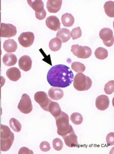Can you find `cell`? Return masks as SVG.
Wrapping results in <instances>:
<instances>
[{"instance_id": "4dcf8cb0", "label": "cell", "mask_w": 114, "mask_h": 154, "mask_svg": "<svg viewBox=\"0 0 114 154\" xmlns=\"http://www.w3.org/2000/svg\"><path fill=\"white\" fill-rule=\"evenodd\" d=\"M63 142L60 138H56L53 140V146L55 150L60 151L63 148Z\"/></svg>"}, {"instance_id": "1f68e13d", "label": "cell", "mask_w": 114, "mask_h": 154, "mask_svg": "<svg viewBox=\"0 0 114 154\" xmlns=\"http://www.w3.org/2000/svg\"><path fill=\"white\" fill-rule=\"evenodd\" d=\"M81 35H82V31L80 27L75 28L72 31V32H70V36H72L73 40L79 38L81 37Z\"/></svg>"}, {"instance_id": "6da1fadb", "label": "cell", "mask_w": 114, "mask_h": 154, "mask_svg": "<svg viewBox=\"0 0 114 154\" xmlns=\"http://www.w3.org/2000/svg\"><path fill=\"white\" fill-rule=\"evenodd\" d=\"M74 73L70 68L64 65H57L51 68L47 75V80L52 87L66 88L72 84Z\"/></svg>"}, {"instance_id": "5bb4252c", "label": "cell", "mask_w": 114, "mask_h": 154, "mask_svg": "<svg viewBox=\"0 0 114 154\" xmlns=\"http://www.w3.org/2000/svg\"><path fill=\"white\" fill-rule=\"evenodd\" d=\"M62 2V0H48L46 3V8L49 12L56 13L60 10Z\"/></svg>"}, {"instance_id": "7a4b0ae2", "label": "cell", "mask_w": 114, "mask_h": 154, "mask_svg": "<svg viewBox=\"0 0 114 154\" xmlns=\"http://www.w3.org/2000/svg\"><path fill=\"white\" fill-rule=\"evenodd\" d=\"M57 134L63 136L65 135L73 130L72 126L69 124V118L68 115L62 112L60 115L55 118Z\"/></svg>"}, {"instance_id": "7c38bea8", "label": "cell", "mask_w": 114, "mask_h": 154, "mask_svg": "<svg viewBox=\"0 0 114 154\" xmlns=\"http://www.w3.org/2000/svg\"><path fill=\"white\" fill-rule=\"evenodd\" d=\"M45 24L46 26L52 31H57L60 29V23L59 18L56 16H50L46 18Z\"/></svg>"}, {"instance_id": "5b68a950", "label": "cell", "mask_w": 114, "mask_h": 154, "mask_svg": "<svg viewBox=\"0 0 114 154\" xmlns=\"http://www.w3.org/2000/svg\"><path fill=\"white\" fill-rule=\"evenodd\" d=\"M18 109L22 113L24 114L30 113L32 111V102L30 97L25 93L22 97L20 102L18 105Z\"/></svg>"}, {"instance_id": "277c9868", "label": "cell", "mask_w": 114, "mask_h": 154, "mask_svg": "<svg viewBox=\"0 0 114 154\" xmlns=\"http://www.w3.org/2000/svg\"><path fill=\"white\" fill-rule=\"evenodd\" d=\"M71 51L78 58L86 59L92 55V50L89 47L82 46L78 44L72 45Z\"/></svg>"}, {"instance_id": "603a6c76", "label": "cell", "mask_w": 114, "mask_h": 154, "mask_svg": "<svg viewBox=\"0 0 114 154\" xmlns=\"http://www.w3.org/2000/svg\"><path fill=\"white\" fill-rule=\"evenodd\" d=\"M62 23L65 27L72 26L75 23V18L72 14L70 13H65L63 15L61 18Z\"/></svg>"}, {"instance_id": "7402d4cb", "label": "cell", "mask_w": 114, "mask_h": 154, "mask_svg": "<svg viewBox=\"0 0 114 154\" xmlns=\"http://www.w3.org/2000/svg\"><path fill=\"white\" fill-rule=\"evenodd\" d=\"M27 2L35 12H40L44 10V3L41 0H28Z\"/></svg>"}, {"instance_id": "8992f818", "label": "cell", "mask_w": 114, "mask_h": 154, "mask_svg": "<svg viewBox=\"0 0 114 154\" xmlns=\"http://www.w3.org/2000/svg\"><path fill=\"white\" fill-rule=\"evenodd\" d=\"M34 99L42 109L48 112V106L52 101L48 98V95L45 92H37L34 94Z\"/></svg>"}, {"instance_id": "ffe728a7", "label": "cell", "mask_w": 114, "mask_h": 154, "mask_svg": "<svg viewBox=\"0 0 114 154\" xmlns=\"http://www.w3.org/2000/svg\"><path fill=\"white\" fill-rule=\"evenodd\" d=\"M3 48L7 53H14L17 49V44L14 39H7L4 42Z\"/></svg>"}, {"instance_id": "9a60e30c", "label": "cell", "mask_w": 114, "mask_h": 154, "mask_svg": "<svg viewBox=\"0 0 114 154\" xmlns=\"http://www.w3.org/2000/svg\"><path fill=\"white\" fill-rule=\"evenodd\" d=\"M48 94L51 99L58 101L62 99L64 97V92L60 88L53 87L49 89Z\"/></svg>"}, {"instance_id": "f1b7e54d", "label": "cell", "mask_w": 114, "mask_h": 154, "mask_svg": "<svg viewBox=\"0 0 114 154\" xmlns=\"http://www.w3.org/2000/svg\"><path fill=\"white\" fill-rule=\"evenodd\" d=\"M70 120L72 123L75 125H80L83 122L82 115L79 113H73L70 116Z\"/></svg>"}, {"instance_id": "4fadbf2b", "label": "cell", "mask_w": 114, "mask_h": 154, "mask_svg": "<svg viewBox=\"0 0 114 154\" xmlns=\"http://www.w3.org/2000/svg\"><path fill=\"white\" fill-rule=\"evenodd\" d=\"M32 60L29 56L24 55L22 57H20L19 60L18 65L20 69L22 70L23 71H29L31 69L32 67Z\"/></svg>"}, {"instance_id": "d6a6232c", "label": "cell", "mask_w": 114, "mask_h": 154, "mask_svg": "<svg viewBox=\"0 0 114 154\" xmlns=\"http://www.w3.org/2000/svg\"><path fill=\"white\" fill-rule=\"evenodd\" d=\"M40 149L43 152H47L51 149L50 144L46 141L42 142L40 145Z\"/></svg>"}, {"instance_id": "d4e9b609", "label": "cell", "mask_w": 114, "mask_h": 154, "mask_svg": "<svg viewBox=\"0 0 114 154\" xmlns=\"http://www.w3.org/2000/svg\"><path fill=\"white\" fill-rule=\"evenodd\" d=\"M94 55L97 59L104 60L108 57V51L103 47H98L95 51Z\"/></svg>"}, {"instance_id": "30bf717a", "label": "cell", "mask_w": 114, "mask_h": 154, "mask_svg": "<svg viewBox=\"0 0 114 154\" xmlns=\"http://www.w3.org/2000/svg\"><path fill=\"white\" fill-rule=\"evenodd\" d=\"M65 143L69 147H75L78 145V137L74 132V130L69 132L68 134L63 136Z\"/></svg>"}, {"instance_id": "4316f807", "label": "cell", "mask_w": 114, "mask_h": 154, "mask_svg": "<svg viewBox=\"0 0 114 154\" xmlns=\"http://www.w3.org/2000/svg\"><path fill=\"white\" fill-rule=\"evenodd\" d=\"M10 125L14 132H19L22 130V125L19 121L15 118H12L10 120Z\"/></svg>"}, {"instance_id": "ac0fdd59", "label": "cell", "mask_w": 114, "mask_h": 154, "mask_svg": "<svg viewBox=\"0 0 114 154\" xmlns=\"http://www.w3.org/2000/svg\"><path fill=\"white\" fill-rule=\"evenodd\" d=\"M17 58L16 55L12 53H7L3 57V63L5 66L7 67L13 66L16 65Z\"/></svg>"}, {"instance_id": "e575fe53", "label": "cell", "mask_w": 114, "mask_h": 154, "mask_svg": "<svg viewBox=\"0 0 114 154\" xmlns=\"http://www.w3.org/2000/svg\"><path fill=\"white\" fill-rule=\"evenodd\" d=\"M35 15L38 20H44V18H45L46 17V11L44 9L43 10L40 12H35Z\"/></svg>"}, {"instance_id": "52a82bcc", "label": "cell", "mask_w": 114, "mask_h": 154, "mask_svg": "<svg viewBox=\"0 0 114 154\" xmlns=\"http://www.w3.org/2000/svg\"><path fill=\"white\" fill-rule=\"evenodd\" d=\"M99 36L106 46L110 47L114 45V34L111 29L109 28L102 29L99 33Z\"/></svg>"}, {"instance_id": "83f0119b", "label": "cell", "mask_w": 114, "mask_h": 154, "mask_svg": "<svg viewBox=\"0 0 114 154\" xmlns=\"http://www.w3.org/2000/svg\"><path fill=\"white\" fill-rule=\"evenodd\" d=\"M72 69L76 72L82 73L86 70V66L80 62H74L72 64Z\"/></svg>"}, {"instance_id": "3957f363", "label": "cell", "mask_w": 114, "mask_h": 154, "mask_svg": "<svg viewBox=\"0 0 114 154\" xmlns=\"http://www.w3.org/2000/svg\"><path fill=\"white\" fill-rule=\"evenodd\" d=\"M73 79V85L75 89L77 91H87L92 86V80L90 77L84 75L83 73H77Z\"/></svg>"}, {"instance_id": "44dd1931", "label": "cell", "mask_w": 114, "mask_h": 154, "mask_svg": "<svg viewBox=\"0 0 114 154\" xmlns=\"http://www.w3.org/2000/svg\"><path fill=\"white\" fill-rule=\"evenodd\" d=\"M48 112H49L54 118H56L60 115L62 112V110L58 103L52 101L51 102L48 106Z\"/></svg>"}, {"instance_id": "ba28073f", "label": "cell", "mask_w": 114, "mask_h": 154, "mask_svg": "<svg viewBox=\"0 0 114 154\" xmlns=\"http://www.w3.org/2000/svg\"><path fill=\"white\" fill-rule=\"evenodd\" d=\"M17 29L14 25L10 24L1 23V36L2 37L10 38L16 36Z\"/></svg>"}, {"instance_id": "2e32d148", "label": "cell", "mask_w": 114, "mask_h": 154, "mask_svg": "<svg viewBox=\"0 0 114 154\" xmlns=\"http://www.w3.org/2000/svg\"><path fill=\"white\" fill-rule=\"evenodd\" d=\"M14 134H12L7 138H1V150L2 152H7L10 149L14 142Z\"/></svg>"}, {"instance_id": "484cf974", "label": "cell", "mask_w": 114, "mask_h": 154, "mask_svg": "<svg viewBox=\"0 0 114 154\" xmlns=\"http://www.w3.org/2000/svg\"><path fill=\"white\" fill-rule=\"evenodd\" d=\"M62 42L57 38L52 39L49 43V47L53 51H58L62 47Z\"/></svg>"}, {"instance_id": "74e56055", "label": "cell", "mask_w": 114, "mask_h": 154, "mask_svg": "<svg viewBox=\"0 0 114 154\" xmlns=\"http://www.w3.org/2000/svg\"><path fill=\"white\" fill-rule=\"evenodd\" d=\"M0 35H1V31H0Z\"/></svg>"}, {"instance_id": "d590c367", "label": "cell", "mask_w": 114, "mask_h": 154, "mask_svg": "<svg viewBox=\"0 0 114 154\" xmlns=\"http://www.w3.org/2000/svg\"><path fill=\"white\" fill-rule=\"evenodd\" d=\"M18 154H34V152H33L32 150H30V149H28V148L25 147H22V148H20V149H19Z\"/></svg>"}, {"instance_id": "d6986e66", "label": "cell", "mask_w": 114, "mask_h": 154, "mask_svg": "<svg viewBox=\"0 0 114 154\" xmlns=\"http://www.w3.org/2000/svg\"><path fill=\"white\" fill-rule=\"evenodd\" d=\"M56 38L60 39L62 43H66L70 38V31L66 28H63L58 30Z\"/></svg>"}, {"instance_id": "f35d334b", "label": "cell", "mask_w": 114, "mask_h": 154, "mask_svg": "<svg viewBox=\"0 0 114 154\" xmlns=\"http://www.w3.org/2000/svg\"><path fill=\"white\" fill-rule=\"evenodd\" d=\"M0 93H1V91H0ZM0 97H1V95H0Z\"/></svg>"}, {"instance_id": "e0dca14e", "label": "cell", "mask_w": 114, "mask_h": 154, "mask_svg": "<svg viewBox=\"0 0 114 154\" xmlns=\"http://www.w3.org/2000/svg\"><path fill=\"white\" fill-rule=\"evenodd\" d=\"M6 76L11 81H17L21 78V73L19 69L16 67H12L7 69L6 72Z\"/></svg>"}, {"instance_id": "836d02e7", "label": "cell", "mask_w": 114, "mask_h": 154, "mask_svg": "<svg viewBox=\"0 0 114 154\" xmlns=\"http://www.w3.org/2000/svg\"><path fill=\"white\" fill-rule=\"evenodd\" d=\"M106 142L108 145H114V133H110L106 136Z\"/></svg>"}, {"instance_id": "f546056e", "label": "cell", "mask_w": 114, "mask_h": 154, "mask_svg": "<svg viewBox=\"0 0 114 154\" xmlns=\"http://www.w3.org/2000/svg\"><path fill=\"white\" fill-rule=\"evenodd\" d=\"M104 91L107 94H111L114 92V81H108L104 87Z\"/></svg>"}, {"instance_id": "cb8c5ba5", "label": "cell", "mask_w": 114, "mask_h": 154, "mask_svg": "<svg viewBox=\"0 0 114 154\" xmlns=\"http://www.w3.org/2000/svg\"><path fill=\"white\" fill-rule=\"evenodd\" d=\"M104 10L106 14L112 18L114 17V2L113 1H107L104 5Z\"/></svg>"}, {"instance_id": "8d00e7d4", "label": "cell", "mask_w": 114, "mask_h": 154, "mask_svg": "<svg viewBox=\"0 0 114 154\" xmlns=\"http://www.w3.org/2000/svg\"><path fill=\"white\" fill-rule=\"evenodd\" d=\"M1 42H0V56H1V55L2 54V51H1Z\"/></svg>"}, {"instance_id": "8fae6325", "label": "cell", "mask_w": 114, "mask_h": 154, "mask_svg": "<svg viewBox=\"0 0 114 154\" xmlns=\"http://www.w3.org/2000/svg\"><path fill=\"white\" fill-rule=\"evenodd\" d=\"M95 106L100 111H105L108 109L110 106V99L107 96L101 95L96 98Z\"/></svg>"}, {"instance_id": "9c48e42d", "label": "cell", "mask_w": 114, "mask_h": 154, "mask_svg": "<svg viewBox=\"0 0 114 154\" xmlns=\"http://www.w3.org/2000/svg\"><path fill=\"white\" fill-rule=\"evenodd\" d=\"M18 42L22 47L28 48L31 46L34 42V35L30 32H22L18 38Z\"/></svg>"}]
</instances>
